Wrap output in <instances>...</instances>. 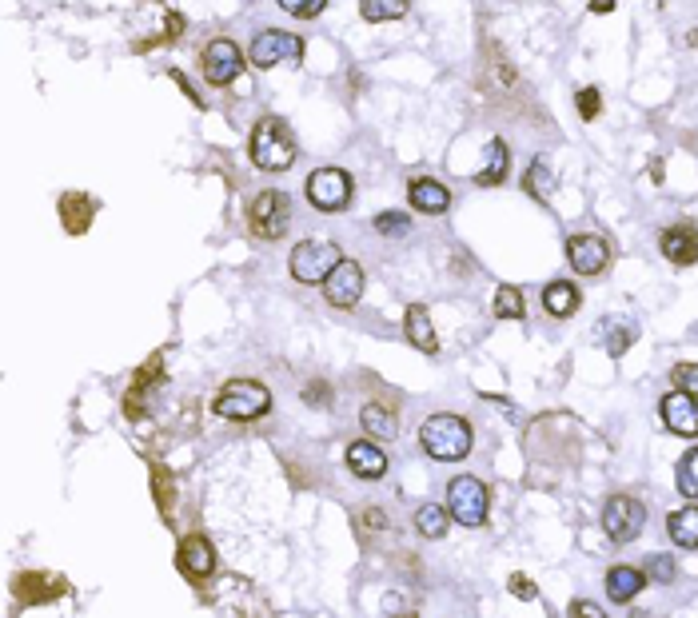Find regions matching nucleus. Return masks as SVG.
<instances>
[{
	"instance_id": "4468645a",
	"label": "nucleus",
	"mask_w": 698,
	"mask_h": 618,
	"mask_svg": "<svg viewBox=\"0 0 698 618\" xmlns=\"http://www.w3.org/2000/svg\"><path fill=\"white\" fill-rule=\"evenodd\" d=\"M176 567L188 575V579H208L212 571H216V551H212V543L208 539H184L180 543V551H176Z\"/></svg>"
},
{
	"instance_id": "2f4dec72",
	"label": "nucleus",
	"mask_w": 698,
	"mask_h": 618,
	"mask_svg": "<svg viewBox=\"0 0 698 618\" xmlns=\"http://www.w3.org/2000/svg\"><path fill=\"white\" fill-rule=\"evenodd\" d=\"M375 232H379V236L399 240V236H407V232H411V220H407L403 212H379V216H375Z\"/></svg>"
},
{
	"instance_id": "4c0bfd02",
	"label": "nucleus",
	"mask_w": 698,
	"mask_h": 618,
	"mask_svg": "<svg viewBox=\"0 0 698 618\" xmlns=\"http://www.w3.org/2000/svg\"><path fill=\"white\" fill-rule=\"evenodd\" d=\"M511 595L515 599H535V587L527 583V575H511Z\"/></svg>"
},
{
	"instance_id": "dca6fc26",
	"label": "nucleus",
	"mask_w": 698,
	"mask_h": 618,
	"mask_svg": "<svg viewBox=\"0 0 698 618\" xmlns=\"http://www.w3.org/2000/svg\"><path fill=\"white\" fill-rule=\"evenodd\" d=\"M407 196H411V208H419V212H427V216H439V212H447L451 208V192L439 184V180H411L407 184Z\"/></svg>"
},
{
	"instance_id": "f257e3e1",
	"label": "nucleus",
	"mask_w": 698,
	"mask_h": 618,
	"mask_svg": "<svg viewBox=\"0 0 698 618\" xmlns=\"http://www.w3.org/2000/svg\"><path fill=\"white\" fill-rule=\"evenodd\" d=\"M419 443H423V451H427L431 459H439V463H459V459H467V451H471V423L459 419V415L439 411V415L423 419Z\"/></svg>"
},
{
	"instance_id": "0eeeda50",
	"label": "nucleus",
	"mask_w": 698,
	"mask_h": 618,
	"mask_svg": "<svg viewBox=\"0 0 698 618\" xmlns=\"http://www.w3.org/2000/svg\"><path fill=\"white\" fill-rule=\"evenodd\" d=\"M643 527H647V507H643L639 499L615 495V499L603 507V531H607V539H615V543H635V539L643 535Z\"/></svg>"
},
{
	"instance_id": "39448f33",
	"label": "nucleus",
	"mask_w": 698,
	"mask_h": 618,
	"mask_svg": "<svg viewBox=\"0 0 698 618\" xmlns=\"http://www.w3.org/2000/svg\"><path fill=\"white\" fill-rule=\"evenodd\" d=\"M340 260H344V252L336 244H328V240H304V244L292 248L288 268H292V276L300 284H324Z\"/></svg>"
},
{
	"instance_id": "7ed1b4c3",
	"label": "nucleus",
	"mask_w": 698,
	"mask_h": 618,
	"mask_svg": "<svg viewBox=\"0 0 698 618\" xmlns=\"http://www.w3.org/2000/svg\"><path fill=\"white\" fill-rule=\"evenodd\" d=\"M212 411H216L220 419H232V423H252V419H260V415L272 411V395H268V387L256 383V379H232V383H224V391L216 395Z\"/></svg>"
},
{
	"instance_id": "20e7f679",
	"label": "nucleus",
	"mask_w": 698,
	"mask_h": 618,
	"mask_svg": "<svg viewBox=\"0 0 698 618\" xmlns=\"http://www.w3.org/2000/svg\"><path fill=\"white\" fill-rule=\"evenodd\" d=\"M288 220H292V200L284 192H276V188H264L248 204V228L260 240H280L288 232Z\"/></svg>"
},
{
	"instance_id": "ea45409f",
	"label": "nucleus",
	"mask_w": 698,
	"mask_h": 618,
	"mask_svg": "<svg viewBox=\"0 0 698 618\" xmlns=\"http://www.w3.org/2000/svg\"><path fill=\"white\" fill-rule=\"evenodd\" d=\"M571 615H579V618H599L603 611H599L595 603H575V607H571Z\"/></svg>"
},
{
	"instance_id": "412c9836",
	"label": "nucleus",
	"mask_w": 698,
	"mask_h": 618,
	"mask_svg": "<svg viewBox=\"0 0 698 618\" xmlns=\"http://www.w3.org/2000/svg\"><path fill=\"white\" fill-rule=\"evenodd\" d=\"M507 164H511L507 144H503V140H491V144H487V156H483V168L475 172V184H483V188L503 184V180H507Z\"/></svg>"
},
{
	"instance_id": "f03ea898",
	"label": "nucleus",
	"mask_w": 698,
	"mask_h": 618,
	"mask_svg": "<svg viewBox=\"0 0 698 618\" xmlns=\"http://www.w3.org/2000/svg\"><path fill=\"white\" fill-rule=\"evenodd\" d=\"M252 164L260 172H288L296 164V140L288 132V124L280 116H264L256 128H252Z\"/></svg>"
},
{
	"instance_id": "a211bd4d",
	"label": "nucleus",
	"mask_w": 698,
	"mask_h": 618,
	"mask_svg": "<svg viewBox=\"0 0 698 618\" xmlns=\"http://www.w3.org/2000/svg\"><path fill=\"white\" fill-rule=\"evenodd\" d=\"M403 331H407V339H411V347H419L423 355H435L439 351V339H435V327H431V315L427 308H407L403 315Z\"/></svg>"
},
{
	"instance_id": "5701e85b",
	"label": "nucleus",
	"mask_w": 698,
	"mask_h": 618,
	"mask_svg": "<svg viewBox=\"0 0 698 618\" xmlns=\"http://www.w3.org/2000/svg\"><path fill=\"white\" fill-rule=\"evenodd\" d=\"M56 595H64V583L52 579V575H20V583H16L20 603H48Z\"/></svg>"
},
{
	"instance_id": "c85d7f7f",
	"label": "nucleus",
	"mask_w": 698,
	"mask_h": 618,
	"mask_svg": "<svg viewBox=\"0 0 698 618\" xmlns=\"http://www.w3.org/2000/svg\"><path fill=\"white\" fill-rule=\"evenodd\" d=\"M359 12L363 20H399L407 12V0H359Z\"/></svg>"
},
{
	"instance_id": "72a5a7b5",
	"label": "nucleus",
	"mask_w": 698,
	"mask_h": 618,
	"mask_svg": "<svg viewBox=\"0 0 698 618\" xmlns=\"http://www.w3.org/2000/svg\"><path fill=\"white\" fill-rule=\"evenodd\" d=\"M671 383H675L679 391H687V395H695L698 399V363H679V367L671 371Z\"/></svg>"
},
{
	"instance_id": "6e6552de",
	"label": "nucleus",
	"mask_w": 698,
	"mask_h": 618,
	"mask_svg": "<svg viewBox=\"0 0 698 618\" xmlns=\"http://www.w3.org/2000/svg\"><path fill=\"white\" fill-rule=\"evenodd\" d=\"M351 188H355V184H351V176L344 168H320V172H312L308 184H304L308 204L320 208V212H340V208H348Z\"/></svg>"
},
{
	"instance_id": "4be33fe9",
	"label": "nucleus",
	"mask_w": 698,
	"mask_h": 618,
	"mask_svg": "<svg viewBox=\"0 0 698 618\" xmlns=\"http://www.w3.org/2000/svg\"><path fill=\"white\" fill-rule=\"evenodd\" d=\"M599 339H603V347H607V355H627V347L639 339V327L631 323V319H623V315H615V319H607L603 327H599Z\"/></svg>"
},
{
	"instance_id": "473e14b6",
	"label": "nucleus",
	"mask_w": 698,
	"mask_h": 618,
	"mask_svg": "<svg viewBox=\"0 0 698 618\" xmlns=\"http://www.w3.org/2000/svg\"><path fill=\"white\" fill-rule=\"evenodd\" d=\"M288 16H296V20H316L324 8H328V0H276Z\"/></svg>"
},
{
	"instance_id": "423d86ee",
	"label": "nucleus",
	"mask_w": 698,
	"mask_h": 618,
	"mask_svg": "<svg viewBox=\"0 0 698 618\" xmlns=\"http://www.w3.org/2000/svg\"><path fill=\"white\" fill-rule=\"evenodd\" d=\"M447 511L463 527H483L487 523V487L475 475H459L447 491Z\"/></svg>"
},
{
	"instance_id": "9b49d317",
	"label": "nucleus",
	"mask_w": 698,
	"mask_h": 618,
	"mask_svg": "<svg viewBox=\"0 0 698 618\" xmlns=\"http://www.w3.org/2000/svg\"><path fill=\"white\" fill-rule=\"evenodd\" d=\"M359 296H363V272H359V264L355 260H340L332 268V276L324 280V300L332 308H355Z\"/></svg>"
},
{
	"instance_id": "aec40b11",
	"label": "nucleus",
	"mask_w": 698,
	"mask_h": 618,
	"mask_svg": "<svg viewBox=\"0 0 698 618\" xmlns=\"http://www.w3.org/2000/svg\"><path fill=\"white\" fill-rule=\"evenodd\" d=\"M348 467L359 479H379L387 471V455L375 443H351L348 447Z\"/></svg>"
},
{
	"instance_id": "1a4fd4ad",
	"label": "nucleus",
	"mask_w": 698,
	"mask_h": 618,
	"mask_svg": "<svg viewBox=\"0 0 698 618\" xmlns=\"http://www.w3.org/2000/svg\"><path fill=\"white\" fill-rule=\"evenodd\" d=\"M252 64L256 68H276V64H284V60H300L304 56V40L300 36H292V32H284V28H264L256 40H252Z\"/></svg>"
},
{
	"instance_id": "7c9ffc66",
	"label": "nucleus",
	"mask_w": 698,
	"mask_h": 618,
	"mask_svg": "<svg viewBox=\"0 0 698 618\" xmlns=\"http://www.w3.org/2000/svg\"><path fill=\"white\" fill-rule=\"evenodd\" d=\"M495 315L499 319H523V292L511 288V284H503L495 292Z\"/></svg>"
},
{
	"instance_id": "cd10ccee",
	"label": "nucleus",
	"mask_w": 698,
	"mask_h": 618,
	"mask_svg": "<svg viewBox=\"0 0 698 618\" xmlns=\"http://www.w3.org/2000/svg\"><path fill=\"white\" fill-rule=\"evenodd\" d=\"M451 511H443L439 503H427V507H419V515H415V527H419V535H427V539H443L447 535V519Z\"/></svg>"
},
{
	"instance_id": "58836bf2",
	"label": "nucleus",
	"mask_w": 698,
	"mask_h": 618,
	"mask_svg": "<svg viewBox=\"0 0 698 618\" xmlns=\"http://www.w3.org/2000/svg\"><path fill=\"white\" fill-rule=\"evenodd\" d=\"M304 399H308V403H328L332 391H328V383H312V387L304 391Z\"/></svg>"
},
{
	"instance_id": "2eb2a0df",
	"label": "nucleus",
	"mask_w": 698,
	"mask_h": 618,
	"mask_svg": "<svg viewBox=\"0 0 698 618\" xmlns=\"http://www.w3.org/2000/svg\"><path fill=\"white\" fill-rule=\"evenodd\" d=\"M659 248H663V256H667L671 264H679V268L695 264L698 260V228L695 224H675V228H667V232L659 236Z\"/></svg>"
},
{
	"instance_id": "c9c22d12",
	"label": "nucleus",
	"mask_w": 698,
	"mask_h": 618,
	"mask_svg": "<svg viewBox=\"0 0 698 618\" xmlns=\"http://www.w3.org/2000/svg\"><path fill=\"white\" fill-rule=\"evenodd\" d=\"M599 108H603L599 88H583V92H579V116H583V120H595V116H599Z\"/></svg>"
},
{
	"instance_id": "393cba45",
	"label": "nucleus",
	"mask_w": 698,
	"mask_h": 618,
	"mask_svg": "<svg viewBox=\"0 0 698 618\" xmlns=\"http://www.w3.org/2000/svg\"><path fill=\"white\" fill-rule=\"evenodd\" d=\"M667 531H671L675 547L698 551V507H683V511H675L671 523H667Z\"/></svg>"
},
{
	"instance_id": "f3484780",
	"label": "nucleus",
	"mask_w": 698,
	"mask_h": 618,
	"mask_svg": "<svg viewBox=\"0 0 698 618\" xmlns=\"http://www.w3.org/2000/svg\"><path fill=\"white\" fill-rule=\"evenodd\" d=\"M56 212H60V224H64L72 236H80V232H88V228H92L96 200H88V196H80V192H68V196H60Z\"/></svg>"
},
{
	"instance_id": "b1692460",
	"label": "nucleus",
	"mask_w": 698,
	"mask_h": 618,
	"mask_svg": "<svg viewBox=\"0 0 698 618\" xmlns=\"http://www.w3.org/2000/svg\"><path fill=\"white\" fill-rule=\"evenodd\" d=\"M583 304V296H579V288L575 284H567V280H555L547 292H543V308L551 311L555 319H567V315H575Z\"/></svg>"
},
{
	"instance_id": "c756f323",
	"label": "nucleus",
	"mask_w": 698,
	"mask_h": 618,
	"mask_svg": "<svg viewBox=\"0 0 698 618\" xmlns=\"http://www.w3.org/2000/svg\"><path fill=\"white\" fill-rule=\"evenodd\" d=\"M675 483L687 499H698V451H687L679 459V471H675Z\"/></svg>"
},
{
	"instance_id": "ddd939ff",
	"label": "nucleus",
	"mask_w": 698,
	"mask_h": 618,
	"mask_svg": "<svg viewBox=\"0 0 698 618\" xmlns=\"http://www.w3.org/2000/svg\"><path fill=\"white\" fill-rule=\"evenodd\" d=\"M659 415H663L667 431H675V435H683V439H695L698 435V399L695 395H687V391L675 387L671 395H663Z\"/></svg>"
},
{
	"instance_id": "6ab92c4d",
	"label": "nucleus",
	"mask_w": 698,
	"mask_h": 618,
	"mask_svg": "<svg viewBox=\"0 0 698 618\" xmlns=\"http://www.w3.org/2000/svg\"><path fill=\"white\" fill-rule=\"evenodd\" d=\"M643 587H647V571H635V567H611V575H607V595H611V603H631Z\"/></svg>"
},
{
	"instance_id": "e433bc0d",
	"label": "nucleus",
	"mask_w": 698,
	"mask_h": 618,
	"mask_svg": "<svg viewBox=\"0 0 698 618\" xmlns=\"http://www.w3.org/2000/svg\"><path fill=\"white\" fill-rule=\"evenodd\" d=\"M152 491H160V507L168 511V507H172V483H168V475H164V471H156V475H152Z\"/></svg>"
},
{
	"instance_id": "f704fd0d",
	"label": "nucleus",
	"mask_w": 698,
	"mask_h": 618,
	"mask_svg": "<svg viewBox=\"0 0 698 618\" xmlns=\"http://www.w3.org/2000/svg\"><path fill=\"white\" fill-rule=\"evenodd\" d=\"M647 579H655V583H671V579H675V563H671L667 555H651V563H647Z\"/></svg>"
},
{
	"instance_id": "a19ab883",
	"label": "nucleus",
	"mask_w": 698,
	"mask_h": 618,
	"mask_svg": "<svg viewBox=\"0 0 698 618\" xmlns=\"http://www.w3.org/2000/svg\"><path fill=\"white\" fill-rule=\"evenodd\" d=\"M363 527H383V511L367 507V511H363Z\"/></svg>"
},
{
	"instance_id": "9d476101",
	"label": "nucleus",
	"mask_w": 698,
	"mask_h": 618,
	"mask_svg": "<svg viewBox=\"0 0 698 618\" xmlns=\"http://www.w3.org/2000/svg\"><path fill=\"white\" fill-rule=\"evenodd\" d=\"M240 72H244V56H240V48H236L232 40H212V44L204 48V76H208V84L224 88V84H232Z\"/></svg>"
},
{
	"instance_id": "a878e982",
	"label": "nucleus",
	"mask_w": 698,
	"mask_h": 618,
	"mask_svg": "<svg viewBox=\"0 0 698 618\" xmlns=\"http://www.w3.org/2000/svg\"><path fill=\"white\" fill-rule=\"evenodd\" d=\"M359 419H363V427H367V435H375V439H395V415H391V407H379V403H367L363 411H359Z\"/></svg>"
},
{
	"instance_id": "79ce46f5",
	"label": "nucleus",
	"mask_w": 698,
	"mask_h": 618,
	"mask_svg": "<svg viewBox=\"0 0 698 618\" xmlns=\"http://www.w3.org/2000/svg\"><path fill=\"white\" fill-rule=\"evenodd\" d=\"M591 12H615V0H591Z\"/></svg>"
},
{
	"instance_id": "bb28decb",
	"label": "nucleus",
	"mask_w": 698,
	"mask_h": 618,
	"mask_svg": "<svg viewBox=\"0 0 698 618\" xmlns=\"http://www.w3.org/2000/svg\"><path fill=\"white\" fill-rule=\"evenodd\" d=\"M523 188H527V196H535V200H551V192H555V172H551V164H547V160H535V164L527 168V176H523Z\"/></svg>"
},
{
	"instance_id": "f8f14e48",
	"label": "nucleus",
	"mask_w": 698,
	"mask_h": 618,
	"mask_svg": "<svg viewBox=\"0 0 698 618\" xmlns=\"http://www.w3.org/2000/svg\"><path fill=\"white\" fill-rule=\"evenodd\" d=\"M567 260L579 276H599L611 264V248L603 236H571L567 240Z\"/></svg>"
}]
</instances>
